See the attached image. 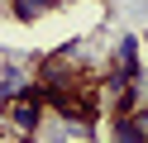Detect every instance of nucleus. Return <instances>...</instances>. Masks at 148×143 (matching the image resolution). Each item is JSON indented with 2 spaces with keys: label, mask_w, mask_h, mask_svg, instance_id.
Returning a JSON list of instances; mask_svg holds the SVG:
<instances>
[{
  "label": "nucleus",
  "mask_w": 148,
  "mask_h": 143,
  "mask_svg": "<svg viewBox=\"0 0 148 143\" xmlns=\"http://www.w3.org/2000/svg\"><path fill=\"white\" fill-rule=\"evenodd\" d=\"M110 67H119V72H124V76H134V81L143 76V57H138V38H134V34H124V38H119L115 62H110Z\"/></svg>",
  "instance_id": "nucleus-1"
},
{
  "label": "nucleus",
  "mask_w": 148,
  "mask_h": 143,
  "mask_svg": "<svg viewBox=\"0 0 148 143\" xmlns=\"http://www.w3.org/2000/svg\"><path fill=\"white\" fill-rule=\"evenodd\" d=\"M110 143H148L143 129L134 124V114H115V124H110Z\"/></svg>",
  "instance_id": "nucleus-2"
},
{
  "label": "nucleus",
  "mask_w": 148,
  "mask_h": 143,
  "mask_svg": "<svg viewBox=\"0 0 148 143\" xmlns=\"http://www.w3.org/2000/svg\"><path fill=\"white\" fill-rule=\"evenodd\" d=\"M53 5H58V0H10L14 19H24V24H34V19H43V14H48Z\"/></svg>",
  "instance_id": "nucleus-3"
}]
</instances>
